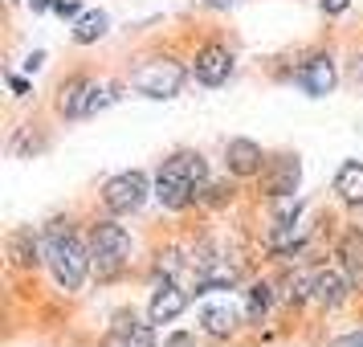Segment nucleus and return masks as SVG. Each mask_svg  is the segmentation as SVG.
<instances>
[{
	"instance_id": "9",
	"label": "nucleus",
	"mask_w": 363,
	"mask_h": 347,
	"mask_svg": "<svg viewBox=\"0 0 363 347\" xmlns=\"http://www.w3.org/2000/svg\"><path fill=\"white\" fill-rule=\"evenodd\" d=\"M335 82H339V74H335V57L330 53H314V57H306L298 66V86L311 99H327L330 90H335Z\"/></svg>"
},
{
	"instance_id": "17",
	"label": "nucleus",
	"mask_w": 363,
	"mask_h": 347,
	"mask_svg": "<svg viewBox=\"0 0 363 347\" xmlns=\"http://www.w3.org/2000/svg\"><path fill=\"white\" fill-rule=\"evenodd\" d=\"M200 331L213 335V339H229L233 331H237V307H233L229 298L225 302H208L200 311Z\"/></svg>"
},
{
	"instance_id": "3",
	"label": "nucleus",
	"mask_w": 363,
	"mask_h": 347,
	"mask_svg": "<svg viewBox=\"0 0 363 347\" xmlns=\"http://www.w3.org/2000/svg\"><path fill=\"white\" fill-rule=\"evenodd\" d=\"M90 258H94V278L111 282L131 262V233L115 221H94L90 225Z\"/></svg>"
},
{
	"instance_id": "12",
	"label": "nucleus",
	"mask_w": 363,
	"mask_h": 347,
	"mask_svg": "<svg viewBox=\"0 0 363 347\" xmlns=\"http://www.w3.org/2000/svg\"><path fill=\"white\" fill-rule=\"evenodd\" d=\"M94 78L90 74H74L57 86V111L66 119H90V94H94Z\"/></svg>"
},
{
	"instance_id": "20",
	"label": "nucleus",
	"mask_w": 363,
	"mask_h": 347,
	"mask_svg": "<svg viewBox=\"0 0 363 347\" xmlns=\"http://www.w3.org/2000/svg\"><path fill=\"white\" fill-rule=\"evenodd\" d=\"M106 25H111V21H106V13H99V9H94V13H82V17L74 21V41H78V45H94L99 37H106Z\"/></svg>"
},
{
	"instance_id": "5",
	"label": "nucleus",
	"mask_w": 363,
	"mask_h": 347,
	"mask_svg": "<svg viewBox=\"0 0 363 347\" xmlns=\"http://www.w3.org/2000/svg\"><path fill=\"white\" fill-rule=\"evenodd\" d=\"M147 197H155V184L143 172H118V176H111L102 184V204H106V213H115V216L139 213Z\"/></svg>"
},
{
	"instance_id": "8",
	"label": "nucleus",
	"mask_w": 363,
	"mask_h": 347,
	"mask_svg": "<svg viewBox=\"0 0 363 347\" xmlns=\"http://www.w3.org/2000/svg\"><path fill=\"white\" fill-rule=\"evenodd\" d=\"M265 249L278 258V262H294L298 253L306 249V225L298 216H281L274 229L265 233Z\"/></svg>"
},
{
	"instance_id": "25",
	"label": "nucleus",
	"mask_w": 363,
	"mask_h": 347,
	"mask_svg": "<svg viewBox=\"0 0 363 347\" xmlns=\"http://www.w3.org/2000/svg\"><path fill=\"white\" fill-rule=\"evenodd\" d=\"M347 9H351V0H323V13H327V17H339Z\"/></svg>"
},
{
	"instance_id": "15",
	"label": "nucleus",
	"mask_w": 363,
	"mask_h": 347,
	"mask_svg": "<svg viewBox=\"0 0 363 347\" xmlns=\"http://www.w3.org/2000/svg\"><path fill=\"white\" fill-rule=\"evenodd\" d=\"M351 294V282L347 274L339 270H314V302L323 307V311H339Z\"/></svg>"
},
{
	"instance_id": "7",
	"label": "nucleus",
	"mask_w": 363,
	"mask_h": 347,
	"mask_svg": "<svg viewBox=\"0 0 363 347\" xmlns=\"http://www.w3.org/2000/svg\"><path fill=\"white\" fill-rule=\"evenodd\" d=\"M233 74V50L229 45H204V50H196V57H192V78H196L200 86H220L229 82Z\"/></svg>"
},
{
	"instance_id": "22",
	"label": "nucleus",
	"mask_w": 363,
	"mask_h": 347,
	"mask_svg": "<svg viewBox=\"0 0 363 347\" xmlns=\"http://www.w3.org/2000/svg\"><path fill=\"white\" fill-rule=\"evenodd\" d=\"M229 200H233V188H229V184H213V180H208L196 204H213V209H216V204H229Z\"/></svg>"
},
{
	"instance_id": "28",
	"label": "nucleus",
	"mask_w": 363,
	"mask_h": 347,
	"mask_svg": "<svg viewBox=\"0 0 363 347\" xmlns=\"http://www.w3.org/2000/svg\"><path fill=\"white\" fill-rule=\"evenodd\" d=\"M29 4H33V13H50L53 9V0H29Z\"/></svg>"
},
{
	"instance_id": "6",
	"label": "nucleus",
	"mask_w": 363,
	"mask_h": 347,
	"mask_svg": "<svg viewBox=\"0 0 363 347\" xmlns=\"http://www.w3.org/2000/svg\"><path fill=\"white\" fill-rule=\"evenodd\" d=\"M257 180H262V197L265 200L294 197L298 180H302V164H298V155H269Z\"/></svg>"
},
{
	"instance_id": "23",
	"label": "nucleus",
	"mask_w": 363,
	"mask_h": 347,
	"mask_svg": "<svg viewBox=\"0 0 363 347\" xmlns=\"http://www.w3.org/2000/svg\"><path fill=\"white\" fill-rule=\"evenodd\" d=\"M53 13L62 21H78L82 17V4H78V0H53Z\"/></svg>"
},
{
	"instance_id": "29",
	"label": "nucleus",
	"mask_w": 363,
	"mask_h": 347,
	"mask_svg": "<svg viewBox=\"0 0 363 347\" xmlns=\"http://www.w3.org/2000/svg\"><path fill=\"white\" fill-rule=\"evenodd\" d=\"M233 0H204V9H229Z\"/></svg>"
},
{
	"instance_id": "27",
	"label": "nucleus",
	"mask_w": 363,
	"mask_h": 347,
	"mask_svg": "<svg viewBox=\"0 0 363 347\" xmlns=\"http://www.w3.org/2000/svg\"><path fill=\"white\" fill-rule=\"evenodd\" d=\"M164 347H192V335H172Z\"/></svg>"
},
{
	"instance_id": "16",
	"label": "nucleus",
	"mask_w": 363,
	"mask_h": 347,
	"mask_svg": "<svg viewBox=\"0 0 363 347\" xmlns=\"http://www.w3.org/2000/svg\"><path fill=\"white\" fill-rule=\"evenodd\" d=\"M335 258H339V265H343L347 278L363 290V233L359 229H343L339 246H335Z\"/></svg>"
},
{
	"instance_id": "21",
	"label": "nucleus",
	"mask_w": 363,
	"mask_h": 347,
	"mask_svg": "<svg viewBox=\"0 0 363 347\" xmlns=\"http://www.w3.org/2000/svg\"><path fill=\"white\" fill-rule=\"evenodd\" d=\"M281 298L290 307H302L306 298H314V274H290V278L281 282Z\"/></svg>"
},
{
	"instance_id": "30",
	"label": "nucleus",
	"mask_w": 363,
	"mask_h": 347,
	"mask_svg": "<svg viewBox=\"0 0 363 347\" xmlns=\"http://www.w3.org/2000/svg\"><path fill=\"white\" fill-rule=\"evenodd\" d=\"M9 4H17V0H9Z\"/></svg>"
},
{
	"instance_id": "18",
	"label": "nucleus",
	"mask_w": 363,
	"mask_h": 347,
	"mask_svg": "<svg viewBox=\"0 0 363 347\" xmlns=\"http://www.w3.org/2000/svg\"><path fill=\"white\" fill-rule=\"evenodd\" d=\"M335 197L351 204V209H359L363 204V164L359 160H347L339 167V176H335Z\"/></svg>"
},
{
	"instance_id": "1",
	"label": "nucleus",
	"mask_w": 363,
	"mask_h": 347,
	"mask_svg": "<svg viewBox=\"0 0 363 347\" xmlns=\"http://www.w3.org/2000/svg\"><path fill=\"white\" fill-rule=\"evenodd\" d=\"M204 184H208L204 155H196V151H176L155 172V200L164 209H172V213H180V209H188V204L200 200Z\"/></svg>"
},
{
	"instance_id": "14",
	"label": "nucleus",
	"mask_w": 363,
	"mask_h": 347,
	"mask_svg": "<svg viewBox=\"0 0 363 347\" xmlns=\"http://www.w3.org/2000/svg\"><path fill=\"white\" fill-rule=\"evenodd\" d=\"M9 262L17 270H37L45 262V241L33 229H13L9 233Z\"/></svg>"
},
{
	"instance_id": "26",
	"label": "nucleus",
	"mask_w": 363,
	"mask_h": 347,
	"mask_svg": "<svg viewBox=\"0 0 363 347\" xmlns=\"http://www.w3.org/2000/svg\"><path fill=\"white\" fill-rule=\"evenodd\" d=\"M335 347H363V331H355V335H339Z\"/></svg>"
},
{
	"instance_id": "11",
	"label": "nucleus",
	"mask_w": 363,
	"mask_h": 347,
	"mask_svg": "<svg viewBox=\"0 0 363 347\" xmlns=\"http://www.w3.org/2000/svg\"><path fill=\"white\" fill-rule=\"evenodd\" d=\"M111 339L118 347H155V323L139 319L135 311H115L111 319Z\"/></svg>"
},
{
	"instance_id": "13",
	"label": "nucleus",
	"mask_w": 363,
	"mask_h": 347,
	"mask_svg": "<svg viewBox=\"0 0 363 347\" xmlns=\"http://www.w3.org/2000/svg\"><path fill=\"white\" fill-rule=\"evenodd\" d=\"M188 311V294H184L176 282L167 278L155 294H151V307H147V319L155 323V327H164V323H176L180 314Z\"/></svg>"
},
{
	"instance_id": "4",
	"label": "nucleus",
	"mask_w": 363,
	"mask_h": 347,
	"mask_svg": "<svg viewBox=\"0 0 363 347\" xmlns=\"http://www.w3.org/2000/svg\"><path fill=\"white\" fill-rule=\"evenodd\" d=\"M188 74L192 66H180L176 57H155L147 66H139L131 74V86L139 94H147V99H176L188 82Z\"/></svg>"
},
{
	"instance_id": "24",
	"label": "nucleus",
	"mask_w": 363,
	"mask_h": 347,
	"mask_svg": "<svg viewBox=\"0 0 363 347\" xmlns=\"http://www.w3.org/2000/svg\"><path fill=\"white\" fill-rule=\"evenodd\" d=\"M9 86H13V94H21V99H29V94H33V86L25 82L21 74H9Z\"/></svg>"
},
{
	"instance_id": "2",
	"label": "nucleus",
	"mask_w": 363,
	"mask_h": 347,
	"mask_svg": "<svg viewBox=\"0 0 363 347\" xmlns=\"http://www.w3.org/2000/svg\"><path fill=\"white\" fill-rule=\"evenodd\" d=\"M45 265H50L53 282L66 290V294H74V290H82L86 274L94 270V258H90V249L74 237V229H69V221H50L45 225Z\"/></svg>"
},
{
	"instance_id": "10",
	"label": "nucleus",
	"mask_w": 363,
	"mask_h": 347,
	"mask_svg": "<svg viewBox=\"0 0 363 347\" xmlns=\"http://www.w3.org/2000/svg\"><path fill=\"white\" fill-rule=\"evenodd\" d=\"M225 167L237 180H253V176H262V167H265V151L253 139H229L225 143Z\"/></svg>"
},
{
	"instance_id": "19",
	"label": "nucleus",
	"mask_w": 363,
	"mask_h": 347,
	"mask_svg": "<svg viewBox=\"0 0 363 347\" xmlns=\"http://www.w3.org/2000/svg\"><path fill=\"white\" fill-rule=\"evenodd\" d=\"M269 307H274V286H269V282H253V286L245 290V319L262 327Z\"/></svg>"
}]
</instances>
